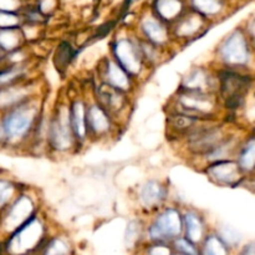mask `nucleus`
Instances as JSON below:
<instances>
[{
    "instance_id": "1",
    "label": "nucleus",
    "mask_w": 255,
    "mask_h": 255,
    "mask_svg": "<svg viewBox=\"0 0 255 255\" xmlns=\"http://www.w3.org/2000/svg\"><path fill=\"white\" fill-rule=\"evenodd\" d=\"M182 231V222L178 212L167 209L154 222L151 228V237L157 241L171 239L178 236Z\"/></svg>"
},
{
    "instance_id": "2",
    "label": "nucleus",
    "mask_w": 255,
    "mask_h": 255,
    "mask_svg": "<svg viewBox=\"0 0 255 255\" xmlns=\"http://www.w3.org/2000/svg\"><path fill=\"white\" fill-rule=\"evenodd\" d=\"M222 57L229 64H244L248 60V45L241 31H236L223 42Z\"/></svg>"
},
{
    "instance_id": "3",
    "label": "nucleus",
    "mask_w": 255,
    "mask_h": 255,
    "mask_svg": "<svg viewBox=\"0 0 255 255\" xmlns=\"http://www.w3.org/2000/svg\"><path fill=\"white\" fill-rule=\"evenodd\" d=\"M34 115L27 110H16L11 112L2 122V129L9 138H19L26 133L31 126Z\"/></svg>"
},
{
    "instance_id": "4",
    "label": "nucleus",
    "mask_w": 255,
    "mask_h": 255,
    "mask_svg": "<svg viewBox=\"0 0 255 255\" xmlns=\"http://www.w3.org/2000/svg\"><path fill=\"white\" fill-rule=\"evenodd\" d=\"M51 138L55 147L65 149L71 144V136L69 129V115L65 110H61L59 119L55 121L51 128Z\"/></svg>"
},
{
    "instance_id": "5",
    "label": "nucleus",
    "mask_w": 255,
    "mask_h": 255,
    "mask_svg": "<svg viewBox=\"0 0 255 255\" xmlns=\"http://www.w3.org/2000/svg\"><path fill=\"white\" fill-rule=\"evenodd\" d=\"M116 55L127 71L137 74L139 71V60L133 45L128 40H120L116 45Z\"/></svg>"
},
{
    "instance_id": "6",
    "label": "nucleus",
    "mask_w": 255,
    "mask_h": 255,
    "mask_svg": "<svg viewBox=\"0 0 255 255\" xmlns=\"http://www.w3.org/2000/svg\"><path fill=\"white\" fill-rule=\"evenodd\" d=\"M208 173L222 183H233L239 177L238 166L233 162H219L208 169Z\"/></svg>"
},
{
    "instance_id": "7",
    "label": "nucleus",
    "mask_w": 255,
    "mask_h": 255,
    "mask_svg": "<svg viewBox=\"0 0 255 255\" xmlns=\"http://www.w3.org/2000/svg\"><path fill=\"white\" fill-rule=\"evenodd\" d=\"M163 198V189L157 182H147L141 189V202L144 207L156 206Z\"/></svg>"
},
{
    "instance_id": "8",
    "label": "nucleus",
    "mask_w": 255,
    "mask_h": 255,
    "mask_svg": "<svg viewBox=\"0 0 255 255\" xmlns=\"http://www.w3.org/2000/svg\"><path fill=\"white\" fill-rule=\"evenodd\" d=\"M142 27H143V31L146 32V35L152 41L157 42V44H161V42L166 41V29H164V26L161 22L157 21L153 17H147L143 21V24H142Z\"/></svg>"
},
{
    "instance_id": "9",
    "label": "nucleus",
    "mask_w": 255,
    "mask_h": 255,
    "mask_svg": "<svg viewBox=\"0 0 255 255\" xmlns=\"http://www.w3.org/2000/svg\"><path fill=\"white\" fill-rule=\"evenodd\" d=\"M182 1L181 0H157L156 9L159 16L163 19L172 20L179 15L182 11Z\"/></svg>"
},
{
    "instance_id": "10",
    "label": "nucleus",
    "mask_w": 255,
    "mask_h": 255,
    "mask_svg": "<svg viewBox=\"0 0 255 255\" xmlns=\"http://www.w3.org/2000/svg\"><path fill=\"white\" fill-rule=\"evenodd\" d=\"M187 237L191 242H199L203 236V226L199 217L194 213L186 214Z\"/></svg>"
},
{
    "instance_id": "11",
    "label": "nucleus",
    "mask_w": 255,
    "mask_h": 255,
    "mask_svg": "<svg viewBox=\"0 0 255 255\" xmlns=\"http://www.w3.org/2000/svg\"><path fill=\"white\" fill-rule=\"evenodd\" d=\"M40 232H41V229H40L39 224L36 222H32L20 231L19 236L16 237L17 243L20 244V247L32 246L40 237Z\"/></svg>"
},
{
    "instance_id": "12",
    "label": "nucleus",
    "mask_w": 255,
    "mask_h": 255,
    "mask_svg": "<svg viewBox=\"0 0 255 255\" xmlns=\"http://www.w3.org/2000/svg\"><path fill=\"white\" fill-rule=\"evenodd\" d=\"M30 212H31V203H30V201L26 198H21L12 207L10 216L7 218L12 223H17V222L20 223V222L24 221L25 217L29 216Z\"/></svg>"
},
{
    "instance_id": "13",
    "label": "nucleus",
    "mask_w": 255,
    "mask_h": 255,
    "mask_svg": "<svg viewBox=\"0 0 255 255\" xmlns=\"http://www.w3.org/2000/svg\"><path fill=\"white\" fill-rule=\"evenodd\" d=\"M90 124L96 132H104L109 128V120L101 109L94 106L89 114Z\"/></svg>"
},
{
    "instance_id": "14",
    "label": "nucleus",
    "mask_w": 255,
    "mask_h": 255,
    "mask_svg": "<svg viewBox=\"0 0 255 255\" xmlns=\"http://www.w3.org/2000/svg\"><path fill=\"white\" fill-rule=\"evenodd\" d=\"M192 5L197 11L206 15L218 14L222 9L221 0H192Z\"/></svg>"
},
{
    "instance_id": "15",
    "label": "nucleus",
    "mask_w": 255,
    "mask_h": 255,
    "mask_svg": "<svg viewBox=\"0 0 255 255\" xmlns=\"http://www.w3.org/2000/svg\"><path fill=\"white\" fill-rule=\"evenodd\" d=\"M107 76H109L110 82H111L115 87H117V89H126V87L128 86L127 76L116 64H114V62H111V64L109 65Z\"/></svg>"
},
{
    "instance_id": "16",
    "label": "nucleus",
    "mask_w": 255,
    "mask_h": 255,
    "mask_svg": "<svg viewBox=\"0 0 255 255\" xmlns=\"http://www.w3.org/2000/svg\"><path fill=\"white\" fill-rule=\"evenodd\" d=\"M206 84L207 76L202 70H194L184 79V86L188 90H201Z\"/></svg>"
},
{
    "instance_id": "17",
    "label": "nucleus",
    "mask_w": 255,
    "mask_h": 255,
    "mask_svg": "<svg viewBox=\"0 0 255 255\" xmlns=\"http://www.w3.org/2000/svg\"><path fill=\"white\" fill-rule=\"evenodd\" d=\"M182 104L186 107L191 110H197V111H208L212 107L211 102L203 96H188V97H182L181 99Z\"/></svg>"
},
{
    "instance_id": "18",
    "label": "nucleus",
    "mask_w": 255,
    "mask_h": 255,
    "mask_svg": "<svg viewBox=\"0 0 255 255\" xmlns=\"http://www.w3.org/2000/svg\"><path fill=\"white\" fill-rule=\"evenodd\" d=\"M72 125H74V129L77 133V136L84 137L86 128H85V111L84 106L81 104H76L74 106V111H72Z\"/></svg>"
},
{
    "instance_id": "19",
    "label": "nucleus",
    "mask_w": 255,
    "mask_h": 255,
    "mask_svg": "<svg viewBox=\"0 0 255 255\" xmlns=\"http://www.w3.org/2000/svg\"><path fill=\"white\" fill-rule=\"evenodd\" d=\"M241 167L247 171H251L255 167V139L248 142L241 156Z\"/></svg>"
},
{
    "instance_id": "20",
    "label": "nucleus",
    "mask_w": 255,
    "mask_h": 255,
    "mask_svg": "<svg viewBox=\"0 0 255 255\" xmlns=\"http://www.w3.org/2000/svg\"><path fill=\"white\" fill-rule=\"evenodd\" d=\"M204 255H227V248L223 242L217 237H209L203 249Z\"/></svg>"
},
{
    "instance_id": "21",
    "label": "nucleus",
    "mask_w": 255,
    "mask_h": 255,
    "mask_svg": "<svg viewBox=\"0 0 255 255\" xmlns=\"http://www.w3.org/2000/svg\"><path fill=\"white\" fill-rule=\"evenodd\" d=\"M17 41H19L17 35L15 34L12 30L7 29L4 30L2 32H0V44H1V46L5 47V49H12V47L16 46Z\"/></svg>"
},
{
    "instance_id": "22",
    "label": "nucleus",
    "mask_w": 255,
    "mask_h": 255,
    "mask_svg": "<svg viewBox=\"0 0 255 255\" xmlns=\"http://www.w3.org/2000/svg\"><path fill=\"white\" fill-rule=\"evenodd\" d=\"M221 236L222 239L226 242L227 244H231V246H236L241 242V234L236 231L232 227H223L221 229Z\"/></svg>"
},
{
    "instance_id": "23",
    "label": "nucleus",
    "mask_w": 255,
    "mask_h": 255,
    "mask_svg": "<svg viewBox=\"0 0 255 255\" xmlns=\"http://www.w3.org/2000/svg\"><path fill=\"white\" fill-rule=\"evenodd\" d=\"M199 17L198 16H189L179 25V32L183 35H189L196 31L199 27Z\"/></svg>"
},
{
    "instance_id": "24",
    "label": "nucleus",
    "mask_w": 255,
    "mask_h": 255,
    "mask_svg": "<svg viewBox=\"0 0 255 255\" xmlns=\"http://www.w3.org/2000/svg\"><path fill=\"white\" fill-rule=\"evenodd\" d=\"M67 247L62 241H54L49 246L46 255H66Z\"/></svg>"
},
{
    "instance_id": "25",
    "label": "nucleus",
    "mask_w": 255,
    "mask_h": 255,
    "mask_svg": "<svg viewBox=\"0 0 255 255\" xmlns=\"http://www.w3.org/2000/svg\"><path fill=\"white\" fill-rule=\"evenodd\" d=\"M176 246L184 255H198L196 249L193 248V246L188 241H186V239H179V241H177Z\"/></svg>"
},
{
    "instance_id": "26",
    "label": "nucleus",
    "mask_w": 255,
    "mask_h": 255,
    "mask_svg": "<svg viewBox=\"0 0 255 255\" xmlns=\"http://www.w3.org/2000/svg\"><path fill=\"white\" fill-rule=\"evenodd\" d=\"M17 24V17L9 12H0V26L11 27Z\"/></svg>"
},
{
    "instance_id": "27",
    "label": "nucleus",
    "mask_w": 255,
    "mask_h": 255,
    "mask_svg": "<svg viewBox=\"0 0 255 255\" xmlns=\"http://www.w3.org/2000/svg\"><path fill=\"white\" fill-rule=\"evenodd\" d=\"M11 193H12L11 187H10L7 183H5V182H0V206L9 199V197L11 196Z\"/></svg>"
},
{
    "instance_id": "28",
    "label": "nucleus",
    "mask_w": 255,
    "mask_h": 255,
    "mask_svg": "<svg viewBox=\"0 0 255 255\" xmlns=\"http://www.w3.org/2000/svg\"><path fill=\"white\" fill-rule=\"evenodd\" d=\"M137 237H138V228H137L136 223H131L128 226V229H127V242H128V244H133Z\"/></svg>"
},
{
    "instance_id": "29",
    "label": "nucleus",
    "mask_w": 255,
    "mask_h": 255,
    "mask_svg": "<svg viewBox=\"0 0 255 255\" xmlns=\"http://www.w3.org/2000/svg\"><path fill=\"white\" fill-rule=\"evenodd\" d=\"M19 5L17 0H0V10L4 11H12Z\"/></svg>"
},
{
    "instance_id": "30",
    "label": "nucleus",
    "mask_w": 255,
    "mask_h": 255,
    "mask_svg": "<svg viewBox=\"0 0 255 255\" xmlns=\"http://www.w3.org/2000/svg\"><path fill=\"white\" fill-rule=\"evenodd\" d=\"M149 255H171V251L167 247L157 246L149 251Z\"/></svg>"
},
{
    "instance_id": "31",
    "label": "nucleus",
    "mask_w": 255,
    "mask_h": 255,
    "mask_svg": "<svg viewBox=\"0 0 255 255\" xmlns=\"http://www.w3.org/2000/svg\"><path fill=\"white\" fill-rule=\"evenodd\" d=\"M54 4H55L54 0H44V1L41 2L42 11H47V10H50L52 6H54Z\"/></svg>"
},
{
    "instance_id": "32",
    "label": "nucleus",
    "mask_w": 255,
    "mask_h": 255,
    "mask_svg": "<svg viewBox=\"0 0 255 255\" xmlns=\"http://www.w3.org/2000/svg\"><path fill=\"white\" fill-rule=\"evenodd\" d=\"M244 255H255V243L247 246L246 251H244Z\"/></svg>"
},
{
    "instance_id": "33",
    "label": "nucleus",
    "mask_w": 255,
    "mask_h": 255,
    "mask_svg": "<svg viewBox=\"0 0 255 255\" xmlns=\"http://www.w3.org/2000/svg\"><path fill=\"white\" fill-rule=\"evenodd\" d=\"M249 31H251V34L255 37V19L251 22V26H249Z\"/></svg>"
}]
</instances>
